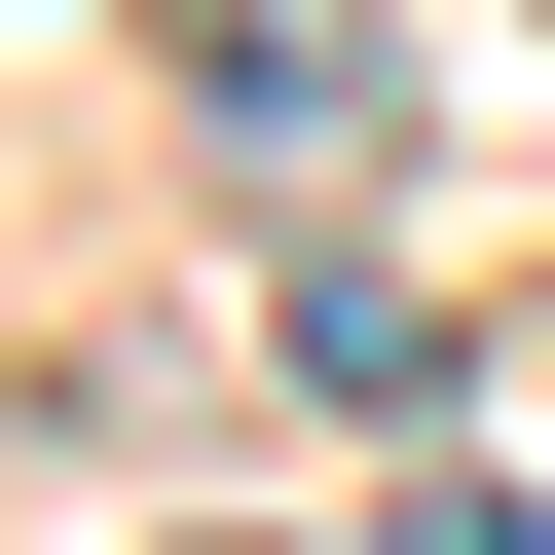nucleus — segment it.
I'll use <instances>...</instances> for the list:
<instances>
[{
    "mask_svg": "<svg viewBox=\"0 0 555 555\" xmlns=\"http://www.w3.org/2000/svg\"><path fill=\"white\" fill-rule=\"evenodd\" d=\"M371 555H555V518H518V481H481V444H444V481H408V518H371Z\"/></svg>",
    "mask_w": 555,
    "mask_h": 555,
    "instance_id": "obj_3",
    "label": "nucleus"
},
{
    "mask_svg": "<svg viewBox=\"0 0 555 555\" xmlns=\"http://www.w3.org/2000/svg\"><path fill=\"white\" fill-rule=\"evenodd\" d=\"M259 334H297L334 408H444V297H408V259H297V297H259Z\"/></svg>",
    "mask_w": 555,
    "mask_h": 555,
    "instance_id": "obj_2",
    "label": "nucleus"
},
{
    "mask_svg": "<svg viewBox=\"0 0 555 555\" xmlns=\"http://www.w3.org/2000/svg\"><path fill=\"white\" fill-rule=\"evenodd\" d=\"M149 38H185V112H222V149H371V112H408L371 0H149Z\"/></svg>",
    "mask_w": 555,
    "mask_h": 555,
    "instance_id": "obj_1",
    "label": "nucleus"
}]
</instances>
